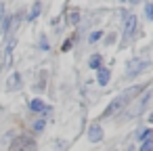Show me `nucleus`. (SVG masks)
<instances>
[{
  "label": "nucleus",
  "instance_id": "obj_1",
  "mask_svg": "<svg viewBox=\"0 0 153 151\" xmlns=\"http://www.w3.org/2000/svg\"><path fill=\"white\" fill-rule=\"evenodd\" d=\"M11 151H36V145H34V141H32V138L21 136V138H15V143H13Z\"/></svg>",
  "mask_w": 153,
  "mask_h": 151
},
{
  "label": "nucleus",
  "instance_id": "obj_2",
  "mask_svg": "<svg viewBox=\"0 0 153 151\" xmlns=\"http://www.w3.org/2000/svg\"><path fill=\"white\" fill-rule=\"evenodd\" d=\"M130 94H132V90H130V92H126V94H122V97H117V99H115V101H113V103L107 107L105 115H113L115 111H120V107H124V103H126V99H128Z\"/></svg>",
  "mask_w": 153,
  "mask_h": 151
},
{
  "label": "nucleus",
  "instance_id": "obj_3",
  "mask_svg": "<svg viewBox=\"0 0 153 151\" xmlns=\"http://www.w3.org/2000/svg\"><path fill=\"white\" fill-rule=\"evenodd\" d=\"M103 138V128L99 126V124H92L90 128H88V141L90 143H99Z\"/></svg>",
  "mask_w": 153,
  "mask_h": 151
},
{
  "label": "nucleus",
  "instance_id": "obj_4",
  "mask_svg": "<svg viewBox=\"0 0 153 151\" xmlns=\"http://www.w3.org/2000/svg\"><path fill=\"white\" fill-rule=\"evenodd\" d=\"M134 30H136V17L134 15H128L126 17V23H124V34L126 36H132Z\"/></svg>",
  "mask_w": 153,
  "mask_h": 151
},
{
  "label": "nucleus",
  "instance_id": "obj_5",
  "mask_svg": "<svg viewBox=\"0 0 153 151\" xmlns=\"http://www.w3.org/2000/svg\"><path fill=\"white\" fill-rule=\"evenodd\" d=\"M147 65H149L147 61H130V65H128V74H136V71L145 69Z\"/></svg>",
  "mask_w": 153,
  "mask_h": 151
},
{
  "label": "nucleus",
  "instance_id": "obj_6",
  "mask_svg": "<svg viewBox=\"0 0 153 151\" xmlns=\"http://www.w3.org/2000/svg\"><path fill=\"white\" fill-rule=\"evenodd\" d=\"M30 107H32L34 111H46V109H48V107H46V105H44L40 99H34V101L30 103Z\"/></svg>",
  "mask_w": 153,
  "mask_h": 151
},
{
  "label": "nucleus",
  "instance_id": "obj_7",
  "mask_svg": "<svg viewBox=\"0 0 153 151\" xmlns=\"http://www.w3.org/2000/svg\"><path fill=\"white\" fill-rule=\"evenodd\" d=\"M97 82L105 86V84L109 82V69H101V71H99V78H97Z\"/></svg>",
  "mask_w": 153,
  "mask_h": 151
},
{
  "label": "nucleus",
  "instance_id": "obj_8",
  "mask_svg": "<svg viewBox=\"0 0 153 151\" xmlns=\"http://www.w3.org/2000/svg\"><path fill=\"white\" fill-rule=\"evenodd\" d=\"M19 80H21V78H19V74H13V76H11V80H9V90H15V88L19 86Z\"/></svg>",
  "mask_w": 153,
  "mask_h": 151
},
{
  "label": "nucleus",
  "instance_id": "obj_9",
  "mask_svg": "<svg viewBox=\"0 0 153 151\" xmlns=\"http://www.w3.org/2000/svg\"><path fill=\"white\" fill-rule=\"evenodd\" d=\"M90 67H94V69H99V65H101V57L99 55H94V57H90V63H88Z\"/></svg>",
  "mask_w": 153,
  "mask_h": 151
},
{
  "label": "nucleus",
  "instance_id": "obj_10",
  "mask_svg": "<svg viewBox=\"0 0 153 151\" xmlns=\"http://www.w3.org/2000/svg\"><path fill=\"white\" fill-rule=\"evenodd\" d=\"M151 134H153L151 130H143V132L138 134V141H143V143H145V141H149V138H151Z\"/></svg>",
  "mask_w": 153,
  "mask_h": 151
},
{
  "label": "nucleus",
  "instance_id": "obj_11",
  "mask_svg": "<svg viewBox=\"0 0 153 151\" xmlns=\"http://www.w3.org/2000/svg\"><path fill=\"white\" fill-rule=\"evenodd\" d=\"M40 13V4H34V9H32V13H30V17L27 19H36V15Z\"/></svg>",
  "mask_w": 153,
  "mask_h": 151
},
{
  "label": "nucleus",
  "instance_id": "obj_12",
  "mask_svg": "<svg viewBox=\"0 0 153 151\" xmlns=\"http://www.w3.org/2000/svg\"><path fill=\"white\" fill-rule=\"evenodd\" d=\"M151 149H153V143L151 141H145L143 147H140V151H151Z\"/></svg>",
  "mask_w": 153,
  "mask_h": 151
},
{
  "label": "nucleus",
  "instance_id": "obj_13",
  "mask_svg": "<svg viewBox=\"0 0 153 151\" xmlns=\"http://www.w3.org/2000/svg\"><path fill=\"white\" fill-rule=\"evenodd\" d=\"M145 15H147L149 19H153V4H147V9H145Z\"/></svg>",
  "mask_w": 153,
  "mask_h": 151
},
{
  "label": "nucleus",
  "instance_id": "obj_14",
  "mask_svg": "<svg viewBox=\"0 0 153 151\" xmlns=\"http://www.w3.org/2000/svg\"><path fill=\"white\" fill-rule=\"evenodd\" d=\"M42 128H44V122H42V120L34 124V130H36V132H38V130H42Z\"/></svg>",
  "mask_w": 153,
  "mask_h": 151
},
{
  "label": "nucleus",
  "instance_id": "obj_15",
  "mask_svg": "<svg viewBox=\"0 0 153 151\" xmlns=\"http://www.w3.org/2000/svg\"><path fill=\"white\" fill-rule=\"evenodd\" d=\"M99 38H101V32H94V34H92V36H90V42H97V40H99Z\"/></svg>",
  "mask_w": 153,
  "mask_h": 151
},
{
  "label": "nucleus",
  "instance_id": "obj_16",
  "mask_svg": "<svg viewBox=\"0 0 153 151\" xmlns=\"http://www.w3.org/2000/svg\"><path fill=\"white\" fill-rule=\"evenodd\" d=\"M2 11H4V9H2V2H0V17H2Z\"/></svg>",
  "mask_w": 153,
  "mask_h": 151
},
{
  "label": "nucleus",
  "instance_id": "obj_17",
  "mask_svg": "<svg viewBox=\"0 0 153 151\" xmlns=\"http://www.w3.org/2000/svg\"><path fill=\"white\" fill-rule=\"evenodd\" d=\"M130 2H132V4H136V2H140V0H130Z\"/></svg>",
  "mask_w": 153,
  "mask_h": 151
},
{
  "label": "nucleus",
  "instance_id": "obj_18",
  "mask_svg": "<svg viewBox=\"0 0 153 151\" xmlns=\"http://www.w3.org/2000/svg\"><path fill=\"white\" fill-rule=\"evenodd\" d=\"M149 120H151V122H153V113H151V118H149Z\"/></svg>",
  "mask_w": 153,
  "mask_h": 151
}]
</instances>
